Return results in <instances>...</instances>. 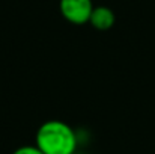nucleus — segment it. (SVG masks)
I'll return each instance as SVG.
<instances>
[{"instance_id": "obj_3", "label": "nucleus", "mask_w": 155, "mask_h": 154, "mask_svg": "<svg viewBox=\"0 0 155 154\" xmlns=\"http://www.w3.org/2000/svg\"><path fill=\"white\" fill-rule=\"evenodd\" d=\"M114 21H116V15L108 6H95L89 18V24L97 30L111 29L114 26Z\"/></svg>"}, {"instance_id": "obj_1", "label": "nucleus", "mask_w": 155, "mask_h": 154, "mask_svg": "<svg viewBox=\"0 0 155 154\" xmlns=\"http://www.w3.org/2000/svg\"><path fill=\"white\" fill-rule=\"evenodd\" d=\"M35 145L44 154H74L78 147L75 130L60 119H48L39 125Z\"/></svg>"}, {"instance_id": "obj_4", "label": "nucleus", "mask_w": 155, "mask_h": 154, "mask_svg": "<svg viewBox=\"0 0 155 154\" xmlns=\"http://www.w3.org/2000/svg\"><path fill=\"white\" fill-rule=\"evenodd\" d=\"M12 154H44L36 145H23L20 148H17Z\"/></svg>"}, {"instance_id": "obj_2", "label": "nucleus", "mask_w": 155, "mask_h": 154, "mask_svg": "<svg viewBox=\"0 0 155 154\" xmlns=\"http://www.w3.org/2000/svg\"><path fill=\"white\" fill-rule=\"evenodd\" d=\"M92 0H60L59 2V11L62 17L75 26H83L89 23L91 14L94 11Z\"/></svg>"}]
</instances>
